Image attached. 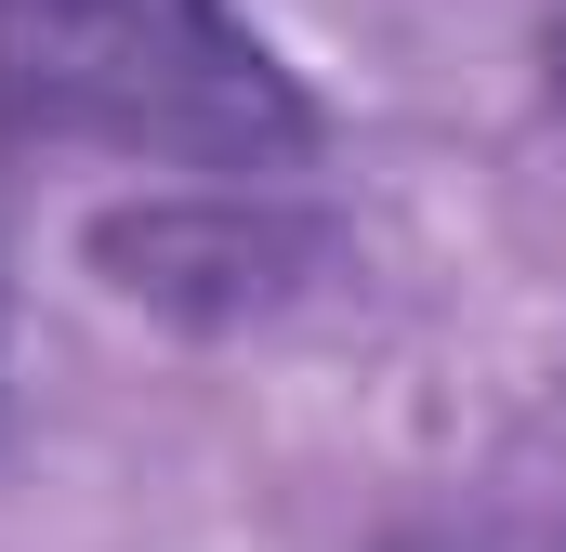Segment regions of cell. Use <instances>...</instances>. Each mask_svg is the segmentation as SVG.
Masks as SVG:
<instances>
[{
    "instance_id": "obj_1",
    "label": "cell",
    "mask_w": 566,
    "mask_h": 552,
    "mask_svg": "<svg viewBox=\"0 0 566 552\" xmlns=\"http://www.w3.org/2000/svg\"><path fill=\"white\" fill-rule=\"evenodd\" d=\"M0 132L171 171L316 158V93L224 0H0Z\"/></svg>"
},
{
    "instance_id": "obj_3",
    "label": "cell",
    "mask_w": 566,
    "mask_h": 552,
    "mask_svg": "<svg viewBox=\"0 0 566 552\" xmlns=\"http://www.w3.org/2000/svg\"><path fill=\"white\" fill-rule=\"evenodd\" d=\"M396 552H554L541 527H501V513H434V527H409Z\"/></svg>"
},
{
    "instance_id": "obj_4",
    "label": "cell",
    "mask_w": 566,
    "mask_h": 552,
    "mask_svg": "<svg viewBox=\"0 0 566 552\" xmlns=\"http://www.w3.org/2000/svg\"><path fill=\"white\" fill-rule=\"evenodd\" d=\"M554 93H566V13H554Z\"/></svg>"
},
{
    "instance_id": "obj_2",
    "label": "cell",
    "mask_w": 566,
    "mask_h": 552,
    "mask_svg": "<svg viewBox=\"0 0 566 552\" xmlns=\"http://www.w3.org/2000/svg\"><path fill=\"white\" fill-rule=\"evenodd\" d=\"M133 302H171V316H264L290 302V276L316 264V237L277 224V211H238V198H171V211H119L106 237H93Z\"/></svg>"
}]
</instances>
